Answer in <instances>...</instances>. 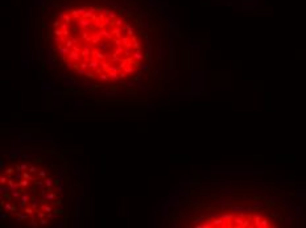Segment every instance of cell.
Segmentation results:
<instances>
[{"label": "cell", "mask_w": 306, "mask_h": 228, "mask_svg": "<svg viewBox=\"0 0 306 228\" xmlns=\"http://www.w3.org/2000/svg\"><path fill=\"white\" fill-rule=\"evenodd\" d=\"M49 33L62 65L95 83L129 81L149 56L144 23L129 1H58L50 13Z\"/></svg>", "instance_id": "cell-1"}, {"label": "cell", "mask_w": 306, "mask_h": 228, "mask_svg": "<svg viewBox=\"0 0 306 228\" xmlns=\"http://www.w3.org/2000/svg\"><path fill=\"white\" fill-rule=\"evenodd\" d=\"M59 178L44 161H19L4 169L1 195L5 214H16V222L38 225L58 215L53 203L61 204Z\"/></svg>", "instance_id": "cell-2"}]
</instances>
